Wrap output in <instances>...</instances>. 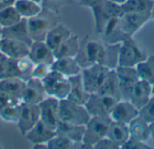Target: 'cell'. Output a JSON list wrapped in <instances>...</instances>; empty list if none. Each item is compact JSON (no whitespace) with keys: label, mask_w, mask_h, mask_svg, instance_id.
Instances as JSON below:
<instances>
[{"label":"cell","mask_w":154,"mask_h":149,"mask_svg":"<svg viewBox=\"0 0 154 149\" xmlns=\"http://www.w3.org/2000/svg\"><path fill=\"white\" fill-rule=\"evenodd\" d=\"M96 94L109 95L117 99L118 101L122 100L120 87H119V80H118V76H117L116 69H111L109 71L102 86L100 87L98 92Z\"/></svg>","instance_id":"27"},{"label":"cell","mask_w":154,"mask_h":149,"mask_svg":"<svg viewBox=\"0 0 154 149\" xmlns=\"http://www.w3.org/2000/svg\"><path fill=\"white\" fill-rule=\"evenodd\" d=\"M51 71V65L44 64V63L34 64V67L32 73V77L42 80L48 76V74Z\"/></svg>","instance_id":"40"},{"label":"cell","mask_w":154,"mask_h":149,"mask_svg":"<svg viewBox=\"0 0 154 149\" xmlns=\"http://www.w3.org/2000/svg\"><path fill=\"white\" fill-rule=\"evenodd\" d=\"M117 102V99L109 95L90 94L84 106L86 107L90 117L109 116Z\"/></svg>","instance_id":"8"},{"label":"cell","mask_w":154,"mask_h":149,"mask_svg":"<svg viewBox=\"0 0 154 149\" xmlns=\"http://www.w3.org/2000/svg\"><path fill=\"white\" fill-rule=\"evenodd\" d=\"M109 116L113 121L128 125L134 118L139 116V110L131 102L120 100L116 103Z\"/></svg>","instance_id":"13"},{"label":"cell","mask_w":154,"mask_h":149,"mask_svg":"<svg viewBox=\"0 0 154 149\" xmlns=\"http://www.w3.org/2000/svg\"><path fill=\"white\" fill-rule=\"evenodd\" d=\"M40 121V110L38 104L21 103V111L17 123L15 124L18 131L23 137Z\"/></svg>","instance_id":"10"},{"label":"cell","mask_w":154,"mask_h":149,"mask_svg":"<svg viewBox=\"0 0 154 149\" xmlns=\"http://www.w3.org/2000/svg\"><path fill=\"white\" fill-rule=\"evenodd\" d=\"M72 0H43L42 6L50 8L57 13L60 12V8L65 4H69Z\"/></svg>","instance_id":"42"},{"label":"cell","mask_w":154,"mask_h":149,"mask_svg":"<svg viewBox=\"0 0 154 149\" xmlns=\"http://www.w3.org/2000/svg\"><path fill=\"white\" fill-rule=\"evenodd\" d=\"M106 137L111 140H113L116 144H117L121 148V147L130 138L128 125L112 121Z\"/></svg>","instance_id":"29"},{"label":"cell","mask_w":154,"mask_h":149,"mask_svg":"<svg viewBox=\"0 0 154 149\" xmlns=\"http://www.w3.org/2000/svg\"><path fill=\"white\" fill-rule=\"evenodd\" d=\"M150 130H151V138L152 139V143L154 146V121L150 123Z\"/></svg>","instance_id":"46"},{"label":"cell","mask_w":154,"mask_h":149,"mask_svg":"<svg viewBox=\"0 0 154 149\" xmlns=\"http://www.w3.org/2000/svg\"><path fill=\"white\" fill-rule=\"evenodd\" d=\"M154 0H126L121 4L124 13H151Z\"/></svg>","instance_id":"32"},{"label":"cell","mask_w":154,"mask_h":149,"mask_svg":"<svg viewBox=\"0 0 154 149\" xmlns=\"http://www.w3.org/2000/svg\"><path fill=\"white\" fill-rule=\"evenodd\" d=\"M38 106L40 110V120L52 130H56L60 121V100L51 96H47L38 104Z\"/></svg>","instance_id":"12"},{"label":"cell","mask_w":154,"mask_h":149,"mask_svg":"<svg viewBox=\"0 0 154 149\" xmlns=\"http://www.w3.org/2000/svg\"><path fill=\"white\" fill-rule=\"evenodd\" d=\"M17 77L16 59H13L0 52V80Z\"/></svg>","instance_id":"33"},{"label":"cell","mask_w":154,"mask_h":149,"mask_svg":"<svg viewBox=\"0 0 154 149\" xmlns=\"http://www.w3.org/2000/svg\"><path fill=\"white\" fill-rule=\"evenodd\" d=\"M151 20H154V4L151 10Z\"/></svg>","instance_id":"48"},{"label":"cell","mask_w":154,"mask_h":149,"mask_svg":"<svg viewBox=\"0 0 154 149\" xmlns=\"http://www.w3.org/2000/svg\"><path fill=\"white\" fill-rule=\"evenodd\" d=\"M33 67H34V64L28 57L16 59V68H17L18 78L25 82L32 77Z\"/></svg>","instance_id":"38"},{"label":"cell","mask_w":154,"mask_h":149,"mask_svg":"<svg viewBox=\"0 0 154 149\" xmlns=\"http://www.w3.org/2000/svg\"><path fill=\"white\" fill-rule=\"evenodd\" d=\"M81 143H75L66 137L56 134L46 145L48 149H74L80 148Z\"/></svg>","instance_id":"35"},{"label":"cell","mask_w":154,"mask_h":149,"mask_svg":"<svg viewBox=\"0 0 154 149\" xmlns=\"http://www.w3.org/2000/svg\"><path fill=\"white\" fill-rule=\"evenodd\" d=\"M151 20V13H125L120 17L122 31L130 38Z\"/></svg>","instance_id":"11"},{"label":"cell","mask_w":154,"mask_h":149,"mask_svg":"<svg viewBox=\"0 0 154 149\" xmlns=\"http://www.w3.org/2000/svg\"><path fill=\"white\" fill-rule=\"evenodd\" d=\"M21 103L22 102L13 103L0 110V118L7 123L16 124L20 115Z\"/></svg>","instance_id":"36"},{"label":"cell","mask_w":154,"mask_h":149,"mask_svg":"<svg viewBox=\"0 0 154 149\" xmlns=\"http://www.w3.org/2000/svg\"><path fill=\"white\" fill-rule=\"evenodd\" d=\"M30 46L20 40L0 38V52L10 58L20 59L29 55Z\"/></svg>","instance_id":"17"},{"label":"cell","mask_w":154,"mask_h":149,"mask_svg":"<svg viewBox=\"0 0 154 149\" xmlns=\"http://www.w3.org/2000/svg\"><path fill=\"white\" fill-rule=\"evenodd\" d=\"M152 94H154V84L152 85Z\"/></svg>","instance_id":"50"},{"label":"cell","mask_w":154,"mask_h":149,"mask_svg":"<svg viewBox=\"0 0 154 149\" xmlns=\"http://www.w3.org/2000/svg\"><path fill=\"white\" fill-rule=\"evenodd\" d=\"M20 102H22V101H20L19 99H17L10 94H7L6 93L0 91V110H2L3 108H5L7 105L20 103Z\"/></svg>","instance_id":"43"},{"label":"cell","mask_w":154,"mask_h":149,"mask_svg":"<svg viewBox=\"0 0 154 149\" xmlns=\"http://www.w3.org/2000/svg\"><path fill=\"white\" fill-rule=\"evenodd\" d=\"M72 34L71 31L67 28L62 23L58 24L52 28L46 35L44 41L50 47V49L54 51L65 40H67Z\"/></svg>","instance_id":"23"},{"label":"cell","mask_w":154,"mask_h":149,"mask_svg":"<svg viewBox=\"0 0 154 149\" xmlns=\"http://www.w3.org/2000/svg\"><path fill=\"white\" fill-rule=\"evenodd\" d=\"M139 79L151 84H154V55L148 56L146 59L140 62L135 67Z\"/></svg>","instance_id":"31"},{"label":"cell","mask_w":154,"mask_h":149,"mask_svg":"<svg viewBox=\"0 0 154 149\" xmlns=\"http://www.w3.org/2000/svg\"><path fill=\"white\" fill-rule=\"evenodd\" d=\"M128 129L130 138H134L143 142H147L151 138L150 124L141 116L134 118L128 124Z\"/></svg>","instance_id":"24"},{"label":"cell","mask_w":154,"mask_h":149,"mask_svg":"<svg viewBox=\"0 0 154 149\" xmlns=\"http://www.w3.org/2000/svg\"><path fill=\"white\" fill-rule=\"evenodd\" d=\"M152 148L146 144V142L140 141L134 138H129L128 140L121 147V149H152Z\"/></svg>","instance_id":"41"},{"label":"cell","mask_w":154,"mask_h":149,"mask_svg":"<svg viewBox=\"0 0 154 149\" xmlns=\"http://www.w3.org/2000/svg\"><path fill=\"white\" fill-rule=\"evenodd\" d=\"M14 1L15 0H0V10L9 6V5L14 4Z\"/></svg>","instance_id":"45"},{"label":"cell","mask_w":154,"mask_h":149,"mask_svg":"<svg viewBox=\"0 0 154 149\" xmlns=\"http://www.w3.org/2000/svg\"><path fill=\"white\" fill-rule=\"evenodd\" d=\"M14 6L22 18L30 19L36 16L42 10V4L32 0H15Z\"/></svg>","instance_id":"30"},{"label":"cell","mask_w":154,"mask_h":149,"mask_svg":"<svg viewBox=\"0 0 154 149\" xmlns=\"http://www.w3.org/2000/svg\"><path fill=\"white\" fill-rule=\"evenodd\" d=\"M111 69L102 65H93L81 70V78L85 90L88 94H96L102 86Z\"/></svg>","instance_id":"7"},{"label":"cell","mask_w":154,"mask_h":149,"mask_svg":"<svg viewBox=\"0 0 154 149\" xmlns=\"http://www.w3.org/2000/svg\"><path fill=\"white\" fill-rule=\"evenodd\" d=\"M25 90V81L17 78L11 77L0 80V91L10 94L20 101L23 96Z\"/></svg>","instance_id":"28"},{"label":"cell","mask_w":154,"mask_h":149,"mask_svg":"<svg viewBox=\"0 0 154 149\" xmlns=\"http://www.w3.org/2000/svg\"><path fill=\"white\" fill-rule=\"evenodd\" d=\"M69 80L70 84V89H69V93L67 99L75 103L85 105L90 94H88L85 90L81 75L79 74L74 76H70L69 77Z\"/></svg>","instance_id":"21"},{"label":"cell","mask_w":154,"mask_h":149,"mask_svg":"<svg viewBox=\"0 0 154 149\" xmlns=\"http://www.w3.org/2000/svg\"><path fill=\"white\" fill-rule=\"evenodd\" d=\"M55 130L58 135L66 137L75 143H81L85 133V126L69 124L60 121Z\"/></svg>","instance_id":"25"},{"label":"cell","mask_w":154,"mask_h":149,"mask_svg":"<svg viewBox=\"0 0 154 149\" xmlns=\"http://www.w3.org/2000/svg\"><path fill=\"white\" fill-rule=\"evenodd\" d=\"M95 149H120V147L116 144L113 140L108 139L107 137L104 138L100 141H98L95 146Z\"/></svg>","instance_id":"44"},{"label":"cell","mask_w":154,"mask_h":149,"mask_svg":"<svg viewBox=\"0 0 154 149\" xmlns=\"http://www.w3.org/2000/svg\"><path fill=\"white\" fill-rule=\"evenodd\" d=\"M120 43L107 44L100 38L87 36L80 40L79 49L75 57L81 68L98 64L109 69L118 67Z\"/></svg>","instance_id":"1"},{"label":"cell","mask_w":154,"mask_h":149,"mask_svg":"<svg viewBox=\"0 0 154 149\" xmlns=\"http://www.w3.org/2000/svg\"><path fill=\"white\" fill-rule=\"evenodd\" d=\"M116 71L119 80V87L122 100L127 101L133 85L139 80L136 69L135 67L118 66L116 68Z\"/></svg>","instance_id":"16"},{"label":"cell","mask_w":154,"mask_h":149,"mask_svg":"<svg viewBox=\"0 0 154 149\" xmlns=\"http://www.w3.org/2000/svg\"><path fill=\"white\" fill-rule=\"evenodd\" d=\"M51 69L62 74L67 77L79 75L82 70L76 58H56L51 65Z\"/></svg>","instance_id":"22"},{"label":"cell","mask_w":154,"mask_h":149,"mask_svg":"<svg viewBox=\"0 0 154 149\" xmlns=\"http://www.w3.org/2000/svg\"><path fill=\"white\" fill-rule=\"evenodd\" d=\"M147 57V53L133 38H128L120 43L118 66L135 67Z\"/></svg>","instance_id":"4"},{"label":"cell","mask_w":154,"mask_h":149,"mask_svg":"<svg viewBox=\"0 0 154 149\" xmlns=\"http://www.w3.org/2000/svg\"><path fill=\"white\" fill-rule=\"evenodd\" d=\"M28 58L33 62V64H49L52 65L55 56L53 51L45 43L44 40H33L30 45Z\"/></svg>","instance_id":"14"},{"label":"cell","mask_w":154,"mask_h":149,"mask_svg":"<svg viewBox=\"0 0 154 149\" xmlns=\"http://www.w3.org/2000/svg\"><path fill=\"white\" fill-rule=\"evenodd\" d=\"M0 38L20 40L30 46L32 42V40L29 33L27 19L22 18V20L17 23L7 28H3L1 31Z\"/></svg>","instance_id":"20"},{"label":"cell","mask_w":154,"mask_h":149,"mask_svg":"<svg viewBox=\"0 0 154 149\" xmlns=\"http://www.w3.org/2000/svg\"><path fill=\"white\" fill-rule=\"evenodd\" d=\"M80 40L79 36L71 34L54 51L55 58H75L79 49Z\"/></svg>","instance_id":"26"},{"label":"cell","mask_w":154,"mask_h":149,"mask_svg":"<svg viewBox=\"0 0 154 149\" xmlns=\"http://www.w3.org/2000/svg\"><path fill=\"white\" fill-rule=\"evenodd\" d=\"M56 135V130H52L41 120L23 136L32 145L47 144V142Z\"/></svg>","instance_id":"19"},{"label":"cell","mask_w":154,"mask_h":149,"mask_svg":"<svg viewBox=\"0 0 154 149\" xmlns=\"http://www.w3.org/2000/svg\"><path fill=\"white\" fill-rule=\"evenodd\" d=\"M109 1H111V2H114V3H116V4H123L126 0H109Z\"/></svg>","instance_id":"47"},{"label":"cell","mask_w":154,"mask_h":149,"mask_svg":"<svg viewBox=\"0 0 154 149\" xmlns=\"http://www.w3.org/2000/svg\"><path fill=\"white\" fill-rule=\"evenodd\" d=\"M47 96L42 80L31 77L25 82V90L22 98L23 103L39 104Z\"/></svg>","instance_id":"18"},{"label":"cell","mask_w":154,"mask_h":149,"mask_svg":"<svg viewBox=\"0 0 154 149\" xmlns=\"http://www.w3.org/2000/svg\"><path fill=\"white\" fill-rule=\"evenodd\" d=\"M97 34L107 44H118L130 38L121 29L120 17H110L106 19Z\"/></svg>","instance_id":"9"},{"label":"cell","mask_w":154,"mask_h":149,"mask_svg":"<svg viewBox=\"0 0 154 149\" xmlns=\"http://www.w3.org/2000/svg\"><path fill=\"white\" fill-rule=\"evenodd\" d=\"M139 116H141L149 124L154 121V94H152L150 100L139 110Z\"/></svg>","instance_id":"39"},{"label":"cell","mask_w":154,"mask_h":149,"mask_svg":"<svg viewBox=\"0 0 154 149\" xmlns=\"http://www.w3.org/2000/svg\"><path fill=\"white\" fill-rule=\"evenodd\" d=\"M104 1L105 0H78V4L80 6L89 8L92 11L95 22V28H97L100 23Z\"/></svg>","instance_id":"37"},{"label":"cell","mask_w":154,"mask_h":149,"mask_svg":"<svg viewBox=\"0 0 154 149\" xmlns=\"http://www.w3.org/2000/svg\"><path fill=\"white\" fill-rule=\"evenodd\" d=\"M152 95V85L146 81L139 79L132 87L127 101L131 102L140 110Z\"/></svg>","instance_id":"15"},{"label":"cell","mask_w":154,"mask_h":149,"mask_svg":"<svg viewBox=\"0 0 154 149\" xmlns=\"http://www.w3.org/2000/svg\"><path fill=\"white\" fill-rule=\"evenodd\" d=\"M27 23L32 41L44 40L47 33L60 23V18L59 13L43 6L40 13L27 20Z\"/></svg>","instance_id":"2"},{"label":"cell","mask_w":154,"mask_h":149,"mask_svg":"<svg viewBox=\"0 0 154 149\" xmlns=\"http://www.w3.org/2000/svg\"><path fill=\"white\" fill-rule=\"evenodd\" d=\"M1 31H2V27L0 26V34H1Z\"/></svg>","instance_id":"51"},{"label":"cell","mask_w":154,"mask_h":149,"mask_svg":"<svg viewBox=\"0 0 154 149\" xmlns=\"http://www.w3.org/2000/svg\"><path fill=\"white\" fill-rule=\"evenodd\" d=\"M42 81L48 96L57 98L58 100L67 99L70 89L69 77L51 69Z\"/></svg>","instance_id":"6"},{"label":"cell","mask_w":154,"mask_h":149,"mask_svg":"<svg viewBox=\"0 0 154 149\" xmlns=\"http://www.w3.org/2000/svg\"><path fill=\"white\" fill-rule=\"evenodd\" d=\"M22 20L21 15L14 6L9 5L0 10V26L3 28L10 27Z\"/></svg>","instance_id":"34"},{"label":"cell","mask_w":154,"mask_h":149,"mask_svg":"<svg viewBox=\"0 0 154 149\" xmlns=\"http://www.w3.org/2000/svg\"><path fill=\"white\" fill-rule=\"evenodd\" d=\"M32 1L37 2V3H39V4H42V2H43V0H32Z\"/></svg>","instance_id":"49"},{"label":"cell","mask_w":154,"mask_h":149,"mask_svg":"<svg viewBox=\"0 0 154 149\" xmlns=\"http://www.w3.org/2000/svg\"><path fill=\"white\" fill-rule=\"evenodd\" d=\"M112 120L110 116H93L85 125L83 143L93 147L101 139L106 137Z\"/></svg>","instance_id":"5"},{"label":"cell","mask_w":154,"mask_h":149,"mask_svg":"<svg viewBox=\"0 0 154 149\" xmlns=\"http://www.w3.org/2000/svg\"><path fill=\"white\" fill-rule=\"evenodd\" d=\"M59 118L63 122L85 126L88 122L90 115L84 105L75 103L68 99H63L60 100Z\"/></svg>","instance_id":"3"}]
</instances>
